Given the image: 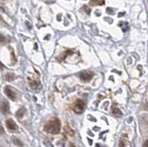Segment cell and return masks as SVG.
<instances>
[{
	"instance_id": "cell-4",
	"label": "cell",
	"mask_w": 148,
	"mask_h": 147,
	"mask_svg": "<svg viewBox=\"0 0 148 147\" xmlns=\"http://www.w3.org/2000/svg\"><path fill=\"white\" fill-rule=\"evenodd\" d=\"M5 94H6V95L8 96V97L10 99V100H12V101H14L16 99V94H15V93H14V91L10 88V87H8V86H7L6 88H5Z\"/></svg>"
},
{
	"instance_id": "cell-9",
	"label": "cell",
	"mask_w": 148,
	"mask_h": 147,
	"mask_svg": "<svg viewBox=\"0 0 148 147\" xmlns=\"http://www.w3.org/2000/svg\"><path fill=\"white\" fill-rule=\"evenodd\" d=\"M104 3H105V0H91L90 1L91 5H97V6L104 5Z\"/></svg>"
},
{
	"instance_id": "cell-2",
	"label": "cell",
	"mask_w": 148,
	"mask_h": 147,
	"mask_svg": "<svg viewBox=\"0 0 148 147\" xmlns=\"http://www.w3.org/2000/svg\"><path fill=\"white\" fill-rule=\"evenodd\" d=\"M84 109H85V103L81 99L76 100L73 105V111L76 114H81L84 111Z\"/></svg>"
},
{
	"instance_id": "cell-11",
	"label": "cell",
	"mask_w": 148,
	"mask_h": 147,
	"mask_svg": "<svg viewBox=\"0 0 148 147\" xmlns=\"http://www.w3.org/2000/svg\"><path fill=\"white\" fill-rule=\"evenodd\" d=\"M24 111H25V109L24 108H21L17 112V114H16V116H17V118H21L22 116H23V114H24Z\"/></svg>"
},
{
	"instance_id": "cell-10",
	"label": "cell",
	"mask_w": 148,
	"mask_h": 147,
	"mask_svg": "<svg viewBox=\"0 0 148 147\" xmlns=\"http://www.w3.org/2000/svg\"><path fill=\"white\" fill-rule=\"evenodd\" d=\"M112 113L114 115H116V116H118V115H119V116H120V115H121V112H120V110L119 108L116 107L115 105L112 107Z\"/></svg>"
},
{
	"instance_id": "cell-15",
	"label": "cell",
	"mask_w": 148,
	"mask_h": 147,
	"mask_svg": "<svg viewBox=\"0 0 148 147\" xmlns=\"http://www.w3.org/2000/svg\"><path fill=\"white\" fill-rule=\"evenodd\" d=\"M69 147H76V146L74 145L73 144H71H71H69Z\"/></svg>"
},
{
	"instance_id": "cell-1",
	"label": "cell",
	"mask_w": 148,
	"mask_h": 147,
	"mask_svg": "<svg viewBox=\"0 0 148 147\" xmlns=\"http://www.w3.org/2000/svg\"><path fill=\"white\" fill-rule=\"evenodd\" d=\"M60 129H61L60 120L57 118H54L51 120L45 123V125L44 127V131L47 133H51V134H58L60 131Z\"/></svg>"
},
{
	"instance_id": "cell-3",
	"label": "cell",
	"mask_w": 148,
	"mask_h": 147,
	"mask_svg": "<svg viewBox=\"0 0 148 147\" xmlns=\"http://www.w3.org/2000/svg\"><path fill=\"white\" fill-rule=\"evenodd\" d=\"M79 76H80V79L83 81H90L92 79V77H94V73L92 71L84 70V71H82L80 74H79Z\"/></svg>"
},
{
	"instance_id": "cell-14",
	"label": "cell",
	"mask_w": 148,
	"mask_h": 147,
	"mask_svg": "<svg viewBox=\"0 0 148 147\" xmlns=\"http://www.w3.org/2000/svg\"><path fill=\"white\" fill-rule=\"evenodd\" d=\"M143 147H148V139L145 142V144H143Z\"/></svg>"
},
{
	"instance_id": "cell-12",
	"label": "cell",
	"mask_w": 148,
	"mask_h": 147,
	"mask_svg": "<svg viewBox=\"0 0 148 147\" xmlns=\"http://www.w3.org/2000/svg\"><path fill=\"white\" fill-rule=\"evenodd\" d=\"M65 132L69 133V135H71V136L74 135V131H71V129H69V126H66V127H65Z\"/></svg>"
},
{
	"instance_id": "cell-7",
	"label": "cell",
	"mask_w": 148,
	"mask_h": 147,
	"mask_svg": "<svg viewBox=\"0 0 148 147\" xmlns=\"http://www.w3.org/2000/svg\"><path fill=\"white\" fill-rule=\"evenodd\" d=\"M1 110H2L3 114H8L9 113V105L8 102H2Z\"/></svg>"
},
{
	"instance_id": "cell-5",
	"label": "cell",
	"mask_w": 148,
	"mask_h": 147,
	"mask_svg": "<svg viewBox=\"0 0 148 147\" xmlns=\"http://www.w3.org/2000/svg\"><path fill=\"white\" fill-rule=\"evenodd\" d=\"M28 81H29V83H30V86H31V88L32 89H34V90H36V89H40L41 88V83H40V81H36V80H32V79H28Z\"/></svg>"
},
{
	"instance_id": "cell-6",
	"label": "cell",
	"mask_w": 148,
	"mask_h": 147,
	"mask_svg": "<svg viewBox=\"0 0 148 147\" xmlns=\"http://www.w3.org/2000/svg\"><path fill=\"white\" fill-rule=\"evenodd\" d=\"M6 125H7V128L8 129L9 131H16L17 130V125L16 123L14 122V120H12V119H8V120L6 121Z\"/></svg>"
},
{
	"instance_id": "cell-13",
	"label": "cell",
	"mask_w": 148,
	"mask_h": 147,
	"mask_svg": "<svg viewBox=\"0 0 148 147\" xmlns=\"http://www.w3.org/2000/svg\"><path fill=\"white\" fill-rule=\"evenodd\" d=\"M13 142H14V144H18V146H22V145H23V144H22V142H20L18 139H13Z\"/></svg>"
},
{
	"instance_id": "cell-8",
	"label": "cell",
	"mask_w": 148,
	"mask_h": 147,
	"mask_svg": "<svg viewBox=\"0 0 148 147\" xmlns=\"http://www.w3.org/2000/svg\"><path fill=\"white\" fill-rule=\"evenodd\" d=\"M119 147H127V136L123 135L119 141Z\"/></svg>"
}]
</instances>
